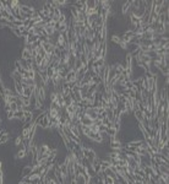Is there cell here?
<instances>
[{
    "label": "cell",
    "mask_w": 169,
    "mask_h": 184,
    "mask_svg": "<svg viewBox=\"0 0 169 184\" xmlns=\"http://www.w3.org/2000/svg\"><path fill=\"white\" fill-rule=\"evenodd\" d=\"M21 58H22V59H25V60L33 59V58H32V54H31V52H28V50H26V49H23V50H22V53H21Z\"/></svg>",
    "instance_id": "obj_9"
},
{
    "label": "cell",
    "mask_w": 169,
    "mask_h": 184,
    "mask_svg": "<svg viewBox=\"0 0 169 184\" xmlns=\"http://www.w3.org/2000/svg\"><path fill=\"white\" fill-rule=\"evenodd\" d=\"M38 40H39V36H37V34H32V36H28L26 38V43L27 44H33V43H36Z\"/></svg>",
    "instance_id": "obj_8"
},
{
    "label": "cell",
    "mask_w": 169,
    "mask_h": 184,
    "mask_svg": "<svg viewBox=\"0 0 169 184\" xmlns=\"http://www.w3.org/2000/svg\"><path fill=\"white\" fill-rule=\"evenodd\" d=\"M34 87H36V86H34ZM34 87H23V95L22 96L27 97V98H31V96H32L33 92H34Z\"/></svg>",
    "instance_id": "obj_6"
},
{
    "label": "cell",
    "mask_w": 169,
    "mask_h": 184,
    "mask_svg": "<svg viewBox=\"0 0 169 184\" xmlns=\"http://www.w3.org/2000/svg\"><path fill=\"white\" fill-rule=\"evenodd\" d=\"M0 82H1V75H0Z\"/></svg>",
    "instance_id": "obj_18"
},
{
    "label": "cell",
    "mask_w": 169,
    "mask_h": 184,
    "mask_svg": "<svg viewBox=\"0 0 169 184\" xmlns=\"http://www.w3.org/2000/svg\"><path fill=\"white\" fill-rule=\"evenodd\" d=\"M89 129H91L92 133H98V127H97L96 124H92L91 127H89Z\"/></svg>",
    "instance_id": "obj_17"
},
{
    "label": "cell",
    "mask_w": 169,
    "mask_h": 184,
    "mask_svg": "<svg viewBox=\"0 0 169 184\" xmlns=\"http://www.w3.org/2000/svg\"><path fill=\"white\" fill-rule=\"evenodd\" d=\"M114 181H115V179L112 178V177H105V178H104L105 184H114Z\"/></svg>",
    "instance_id": "obj_16"
},
{
    "label": "cell",
    "mask_w": 169,
    "mask_h": 184,
    "mask_svg": "<svg viewBox=\"0 0 169 184\" xmlns=\"http://www.w3.org/2000/svg\"><path fill=\"white\" fill-rule=\"evenodd\" d=\"M33 172V166H31V164H28V166H25L21 169V178L23 177H28V175Z\"/></svg>",
    "instance_id": "obj_2"
},
{
    "label": "cell",
    "mask_w": 169,
    "mask_h": 184,
    "mask_svg": "<svg viewBox=\"0 0 169 184\" xmlns=\"http://www.w3.org/2000/svg\"><path fill=\"white\" fill-rule=\"evenodd\" d=\"M105 133H107V135L109 136V138H113V136H115L118 134V130L114 127H112V128H107Z\"/></svg>",
    "instance_id": "obj_10"
},
{
    "label": "cell",
    "mask_w": 169,
    "mask_h": 184,
    "mask_svg": "<svg viewBox=\"0 0 169 184\" xmlns=\"http://www.w3.org/2000/svg\"><path fill=\"white\" fill-rule=\"evenodd\" d=\"M102 124H103L105 128H112L113 127V122H112V120H109L108 118H103V119H102Z\"/></svg>",
    "instance_id": "obj_11"
},
{
    "label": "cell",
    "mask_w": 169,
    "mask_h": 184,
    "mask_svg": "<svg viewBox=\"0 0 169 184\" xmlns=\"http://www.w3.org/2000/svg\"><path fill=\"white\" fill-rule=\"evenodd\" d=\"M80 123H81V125H85V127H91V125L93 124V120H92L91 118H88V117L85 114V115L80 119Z\"/></svg>",
    "instance_id": "obj_5"
},
{
    "label": "cell",
    "mask_w": 169,
    "mask_h": 184,
    "mask_svg": "<svg viewBox=\"0 0 169 184\" xmlns=\"http://www.w3.org/2000/svg\"><path fill=\"white\" fill-rule=\"evenodd\" d=\"M15 92L20 96L23 95V85L21 82H15Z\"/></svg>",
    "instance_id": "obj_7"
},
{
    "label": "cell",
    "mask_w": 169,
    "mask_h": 184,
    "mask_svg": "<svg viewBox=\"0 0 169 184\" xmlns=\"http://www.w3.org/2000/svg\"><path fill=\"white\" fill-rule=\"evenodd\" d=\"M45 71H47V75H48V77L50 79V77H52L54 74H55V69H54L53 66H48V69H47Z\"/></svg>",
    "instance_id": "obj_13"
},
{
    "label": "cell",
    "mask_w": 169,
    "mask_h": 184,
    "mask_svg": "<svg viewBox=\"0 0 169 184\" xmlns=\"http://www.w3.org/2000/svg\"><path fill=\"white\" fill-rule=\"evenodd\" d=\"M82 156H84L85 158H87L89 162H92L93 160L97 157V154L92 147H82Z\"/></svg>",
    "instance_id": "obj_1"
},
{
    "label": "cell",
    "mask_w": 169,
    "mask_h": 184,
    "mask_svg": "<svg viewBox=\"0 0 169 184\" xmlns=\"http://www.w3.org/2000/svg\"><path fill=\"white\" fill-rule=\"evenodd\" d=\"M9 106H10V111H12L14 113L16 112V111H18V106H17V103H16V102H12V103H10Z\"/></svg>",
    "instance_id": "obj_15"
},
{
    "label": "cell",
    "mask_w": 169,
    "mask_h": 184,
    "mask_svg": "<svg viewBox=\"0 0 169 184\" xmlns=\"http://www.w3.org/2000/svg\"><path fill=\"white\" fill-rule=\"evenodd\" d=\"M92 82V76H91V74H89L88 71L85 74V76H84V79H82V81L80 82V86H84V85H89Z\"/></svg>",
    "instance_id": "obj_4"
},
{
    "label": "cell",
    "mask_w": 169,
    "mask_h": 184,
    "mask_svg": "<svg viewBox=\"0 0 169 184\" xmlns=\"http://www.w3.org/2000/svg\"><path fill=\"white\" fill-rule=\"evenodd\" d=\"M102 82H103V80H102L99 76H93V77H92V84H94V85H99V84H102Z\"/></svg>",
    "instance_id": "obj_14"
},
{
    "label": "cell",
    "mask_w": 169,
    "mask_h": 184,
    "mask_svg": "<svg viewBox=\"0 0 169 184\" xmlns=\"http://www.w3.org/2000/svg\"><path fill=\"white\" fill-rule=\"evenodd\" d=\"M75 79H76V71L75 70H70V71L68 73V75H66V77H65V82H72V81H75Z\"/></svg>",
    "instance_id": "obj_3"
},
{
    "label": "cell",
    "mask_w": 169,
    "mask_h": 184,
    "mask_svg": "<svg viewBox=\"0 0 169 184\" xmlns=\"http://www.w3.org/2000/svg\"><path fill=\"white\" fill-rule=\"evenodd\" d=\"M64 97V103H65V107H68V106H71L72 103V98H71V96H62Z\"/></svg>",
    "instance_id": "obj_12"
}]
</instances>
